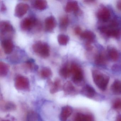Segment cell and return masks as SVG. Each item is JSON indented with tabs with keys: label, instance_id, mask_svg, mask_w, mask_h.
Returning <instances> with one entry per match:
<instances>
[{
	"label": "cell",
	"instance_id": "cell-1",
	"mask_svg": "<svg viewBox=\"0 0 121 121\" xmlns=\"http://www.w3.org/2000/svg\"><path fill=\"white\" fill-rule=\"evenodd\" d=\"M92 75L93 81L96 86L101 90H105L109 83V76L96 70L92 71Z\"/></svg>",
	"mask_w": 121,
	"mask_h": 121
},
{
	"label": "cell",
	"instance_id": "cell-2",
	"mask_svg": "<svg viewBox=\"0 0 121 121\" xmlns=\"http://www.w3.org/2000/svg\"><path fill=\"white\" fill-rule=\"evenodd\" d=\"M32 48L35 53L44 58H47L50 55V47L46 42L38 41L33 44Z\"/></svg>",
	"mask_w": 121,
	"mask_h": 121
},
{
	"label": "cell",
	"instance_id": "cell-3",
	"mask_svg": "<svg viewBox=\"0 0 121 121\" xmlns=\"http://www.w3.org/2000/svg\"><path fill=\"white\" fill-rule=\"evenodd\" d=\"M71 73L73 74V80L75 83L78 84L82 81L83 74L81 68L77 64L73 63L71 65Z\"/></svg>",
	"mask_w": 121,
	"mask_h": 121
},
{
	"label": "cell",
	"instance_id": "cell-4",
	"mask_svg": "<svg viewBox=\"0 0 121 121\" xmlns=\"http://www.w3.org/2000/svg\"><path fill=\"white\" fill-rule=\"evenodd\" d=\"M37 20L33 17H25L21 21L20 27L24 31H29L32 28L39 25Z\"/></svg>",
	"mask_w": 121,
	"mask_h": 121
},
{
	"label": "cell",
	"instance_id": "cell-5",
	"mask_svg": "<svg viewBox=\"0 0 121 121\" xmlns=\"http://www.w3.org/2000/svg\"><path fill=\"white\" fill-rule=\"evenodd\" d=\"M14 86L16 89L19 90H28L30 88L29 79L22 75L17 76L15 80Z\"/></svg>",
	"mask_w": 121,
	"mask_h": 121
},
{
	"label": "cell",
	"instance_id": "cell-6",
	"mask_svg": "<svg viewBox=\"0 0 121 121\" xmlns=\"http://www.w3.org/2000/svg\"><path fill=\"white\" fill-rule=\"evenodd\" d=\"M100 31L108 37L118 38L120 36L121 31L119 29L111 28L108 26H102L99 28Z\"/></svg>",
	"mask_w": 121,
	"mask_h": 121
},
{
	"label": "cell",
	"instance_id": "cell-7",
	"mask_svg": "<svg viewBox=\"0 0 121 121\" xmlns=\"http://www.w3.org/2000/svg\"><path fill=\"white\" fill-rule=\"evenodd\" d=\"M29 8V5L27 3L23 2L18 3L15 9V16L19 18L22 17L26 13Z\"/></svg>",
	"mask_w": 121,
	"mask_h": 121
},
{
	"label": "cell",
	"instance_id": "cell-8",
	"mask_svg": "<svg viewBox=\"0 0 121 121\" xmlns=\"http://www.w3.org/2000/svg\"><path fill=\"white\" fill-rule=\"evenodd\" d=\"M44 24L45 31L51 33L53 31L54 29L56 27L57 22L54 16H50L45 19Z\"/></svg>",
	"mask_w": 121,
	"mask_h": 121
},
{
	"label": "cell",
	"instance_id": "cell-9",
	"mask_svg": "<svg viewBox=\"0 0 121 121\" xmlns=\"http://www.w3.org/2000/svg\"><path fill=\"white\" fill-rule=\"evenodd\" d=\"M0 30L3 35L12 34L14 31V28L10 22L7 20L1 21L0 23Z\"/></svg>",
	"mask_w": 121,
	"mask_h": 121
},
{
	"label": "cell",
	"instance_id": "cell-10",
	"mask_svg": "<svg viewBox=\"0 0 121 121\" xmlns=\"http://www.w3.org/2000/svg\"><path fill=\"white\" fill-rule=\"evenodd\" d=\"M97 16L99 20L104 22H106L110 19V12L107 8L102 7L98 10L97 13Z\"/></svg>",
	"mask_w": 121,
	"mask_h": 121
},
{
	"label": "cell",
	"instance_id": "cell-11",
	"mask_svg": "<svg viewBox=\"0 0 121 121\" xmlns=\"http://www.w3.org/2000/svg\"><path fill=\"white\" fill-rule=\"evenodd\" d=\"M2 45L4 52L6 54H9L12 53L14 49V45L12 40L9 39H3Z\"/></svg>",
	"mask_w": 121,
	"mask_h": 121
},
{
	"label": "cell",
	"instance_id": "cell-12",
	"mask_svg": "<svg viewBox=\"0 0 121 121\" xmlns=\"http://www.w3.org/2000/svg\"><path fill=\"white\" fill-rule=\"evenodd\" d=\"M73 109L70 106L66 105L62 107L59 119L60 121H66L68 118L71 115Z\"/></svg>",
	"mask_w": 121,
	"mask_h": 121
},
{
	"label": "cell",
	"instance_id": "cell-13",
	"mask_svg": "<svg viewBox=\"0 0 121 121\" xmlns=\"http://www.w3.org/2000/svg\"><path fill=\"white\" fill-rule=\"evenodd\" d=\"M79 10L78 2L76 1H69L67 2L65 7V11L67 13L73 12L77 13Z\"/></svg>",
	"mask_w": 121,
	"mask_h": 121
},
{
	"label": "cell",
	"instance_id": "cell-14",
	"mask_svg": "<svg viewBox=\"0 0 121 121\" xmlns=\"http://www.w3.org/2000/svg\"><path fill=\"white\" fill-rule=\"evenodd\" d=\"M32 4L35 8L39 10H44L48 7L47 1L44 0H36L33 1Z\"/></svg>",
	"mask_w": 121,
	"mask_h": 121
},
{
	"label": "cell",
	"instance_id": "cell-15",
	"mask_svg": "<svg viewBox=\"0 0 121 121\" xmlns=\"http://www.w3.org/2000/svg\"><path fill=\"white\" fill-rule=\"evenodd\" d=\"M82 39H86L87 42H93L95 39V34L91 31L86 30L82 32L80 35Z\"/></svg>",
	"mask_w": 121,
	"mask_h": 121
},
{
	"label": "cell",
	"instance_id": "cell-16",
	"mask_svg": "<svg viewBox=\"0 0 121 121\" xmlns=\"http://www.w3.org/2000/svg\"><path fill=\"white\" fill-rule=\"evenodd\" d=\"M69 20L67 16H65L61 17L59 20V26L61 30L66 31L68 26Z\"/></svg>",
	"mask_w": 121,
	"mask_h": 121
},
{
	"label": "cell",
	"instance_id": "cell-17",
	"mask_svg": "<svg viewBox=\"0 0 121 121\" xmlns=\"http://www.w3.org/2000/svg\"><path fill=\"white\" fill-rule=\"evenodd\" d=\"M82 93L84 95L89 98H92L95 96V92L94 89L91 86L86 85L82 90Z\"/></svg>",
	"mask_w": 121,
	"mask_h": 121
},
{
	"label": "cell",
	"instance_id": "cell-18",
	"mask_svg": "<svg viewBox=\"0 0 121 121\" xmlns=\"http://www.w3.org/2000/svg\"><path fill=\"white\" fill-rule=\"evenodd\" d=\"M112 91L116 95L121 94V81L115 80L112 85L111 88Z\"/></svg>",
	"mask_w": 121,
	"mask_h": 121
},
{
	"label": "cell",
	"instance_id": "cell-19",
	"mask_svg": "<svg viewBox=\"0 0 121 121\" xmlns=\"http://www.w3.org/2000/svg\"><path fill=\"white\" fill-rule=\"evenodd\" d=\"M75 121H94L92 116L82 113H78L75 117Z\"/></svg>",
	"mask_w": 121,
	"mask_h": 121
},
{
	"label": "cell",
	"instance_id": "cell-20",
	"mask_svg": "<svg viewBox=\"0 0 121 121\" xmlns=\"http://www.w3.org/2000/svg\"><path fill=\"white\" fill-rule=\"evenodd\" d=\"M108 55L110 58L113 61H116L119 58V54L117 50L115 48L111 47L108 49Z\"/></svg>",
	"mask_w": 121,
	"mask_h": 121
},
{
	"label": "cell",
	"instance_id": "cell-21",
	"mask_svg": "<svg viewBox=\"0 0 121 121\" xmlns=\"http://www.w3.org/2000/svg\"><path fill=\"white\" fill-rule=\"evenodd\" d=\"M59 73L61 77L65 78H68L71 74L70 68L66 65L64 66L59 70Z\"/></svg>",
	"mask_w": 121,
	"mask_h": 121
},
{
	"label": "cell",
	"instance_id": "cell-22",
	"mask_svg": "<svg viewBox=\"0 0 121 121\" xmlns=\"http://www.w3.org/2000/svg\"><path fill=\"white\" fill-rule=\"evenodd\" d=\"M95 63L99 66H103L107 63L106 57L102 54L97 55L95 58Z\"/></svg>",
	"mask_w": 121,
	"mask_h": 121
},
{
	"label": "cell",
	"instance_id": "cell-23",
	"mask_svg": "<svg viewBox=\"0 0 121 121\" xmlns=\"http://www.w3.org/2000/svg\"><path fill=\"white\" fill-rule=\"evenodd\" d=\"M9 66L7 64L3 61L0 62V75L4 77L7 75L9 71Z\"/></svg>",
	"mask_w": 121,
	"mask_h": 121
},
{
	"label": "cell",
	"instance_id": "cell-24",
	"mask_svg": "<svg viewBox=\"0 0 121 121\" xmlns=\"http://www.w3.org/2000/svg\"><path fill=\"white\" fill-rule=\"evenodd\" d=\"M57 39L59 43L62 46L67 45L70 40V38L68 36L63 34L58 35Z\"/></svg>",
	"mask_w": 121,
	"mask_h": 121
},
{
	"label": "cell",
	"instance_id": "cell-25",
	"mask_svg": "<svg viewBox=\"0 0 121 121\" xmlns=\"http://www.w3.org/2000/svg\"><path fill=\"white\" fill-rule=\"evenodd\" d=\"M52 75V72L50 68L44 67L42 69L41 71V76L44 79L49 78Z\"/></svg>",
	"mask_w": 121,
	"mask_h": 121
},
{
	"label": "cell",
	"instance_id": "cell-26",
	"mask_svg": "<svg viewBox=\"0 0 121 121\" xmlns=\"http://www.w3.org/2000/svg\"><path fill=\"white\" fill-rule=\"evenodd\" d=\"M63 90L64 92L67 94H71L74 92L75 87L70 82L68 81L65 83L63 86Z\"/></svg>",
	"mask_w": 121,
	"mask_h": 121
},
{
	"label": "cell",
	"instance_id": "cell-27",
	"mask_svg": "<svg viewBox=\"0 0 121 121\" xmlns=\"http://www.w3.org/2000/svg\"><path fill=\"white\" fill-rule=\"evenodd\" d=\"M61 87V82L59 79H57L54 81L50 89V92L52 94L57 92Z\"/></svg>",
	"mask_w": 121,
	"mask_h": 121
},
{
	"label": "cell",
	"instance_id": "cell-28",
	"mask_svg": "<svg viewBox=\"0 0 121 121\" xmlns=\"http://www.w3.org/2000/svg\"><path fill=\"white\" fill-rule=\"evenodd\" d=\"M38 119L37 114L34 111H30L27 115V121H37Z\"/></svg>",
	"mask_w": 121,
	"mask_h": 121
},
{
	"label": "cell",
	"instance_id": "cell-29",
	"mask_svg": "<svg viewBox=\"0 0 121 121\" xmlns=\"http://www.w3.org/2000/svg\"><path fill=\"white\" fill-rule=\"evenodd\" d=\"M26 63L27 68L32 70H36L38 69V66L34 63V60L32 59L28 60Z\"/></svg>",
	"mask_w": 121,
	"mask_h": 121
},
{
	"label": "cell",
	"instance_id": "cell-30",
	"mask_svg": "<svg viewBox=\"0 0 121 121\" xmlns=\"http://www.w3.org/2000/svg\"><path fill=\"white\" fill-rule=\"evenodd\" d=\"M4 108L6 111H13L16 109V106L13 103L8 102L5 105Z\"/></svg>",
	"mask_w": 121,
	"mask_h": 121
},
{
	"label": "cell",
	"instance_id": "cell-31",
	"mask_svg": "<svg viewBox=\"0 0 121 121\" xmlns=\"http://www.w3.org/2000/svg\"><path fill=\"white\" fill-rule=\"evenodd\" d=\"M113 107L115 109H121V99H117L116 100L114 104H113Z\"/></svg>",
	"mask_w": 121,
	"mask_h": 121
},
{
	"label": "cell",
	"instance_id": "cell-32",
	"mask_svg": "<svg viewBox=\"0 0 121 121\" xmlns=\"http://www.w3.org/2000/svg\"><path fill=\"white\" fill-rule=\"evenodd\" d=\"M74 31H75V34L77 35H80L82 34V29L80 27L76 26L75 27L74 29Z\"/></svg>",
	"mask_w": 121,
	"mask_h": 121
},
{
	"label": "cell",
	"instance_id": "cell-33",
	"mask_svg": "<svg viewBox=\"0 0 121 121\" xmlns=\"http://www.w3.org/2000/svg\"><path fill=\"white\" fill-rule=\"evenodd\" d=\"M86 49L88 51H91L93 49V47L91 44V42H87L85 44Z\"/></svg>",
	"mask_w": 121,
	"mask_h": 121
},
{
	"label": "cell",
	"instance_id": "cell-34",
	"mask_svg": "<svg viewBox=\"0 0 121 121\" xmlns=\"http://www.w3.org/2000/svg\"><path fill=\"white\" fill-rule=\"evenodd\" d=\"M6 9H7V8H6L5 5L3 3H0V10L1 11L4 12L6 10Z\"/></svg>",
	"mask_w": 121,
	"mask_h": 121
},
{
	"label": "cell",
	"instance_id": "cell-35",
	"mask_svg": "<svg viewBox=\"0 0 121 121\" xmlns=\"http://www.w3.org/2000/svg\"><path fill=\"white\" fill-rule=\"evenodd\" d=\"M117 7L118 10L121 11V0L117 1Z\"/></svg>",
	"mask_w": 121,
	"mask_h": 121
},
{
	"label": "cell",
	"instance_id": "cell-36",
	"mask_svg": "<svg viewBox=\"0 0 121 121\" xmlns=\"http://www.w3.org/2000/svg\"><path fill=\"white\" fill-rule=\"evenodd\" d=\"M117 121H121V115H120L117 118Z\"/></svg>",
	"mask_w": 121,
	"mask_h": 121
},
{
	"label": "cell",
	"instance_id": "cell-37",
	"mask_svg": "<svg viewBox=\"0 0 121 121\" xmlns=\"http://www.w3.org/2000/svg\"><path fill=\"white\" fill-rule=\"evenodd\" d=\"M2 121H9V120H3Z\"/></svg>",
	"mask_w": 121,
	"mask_h": 121
}]
</instances>
